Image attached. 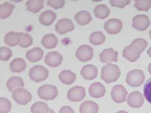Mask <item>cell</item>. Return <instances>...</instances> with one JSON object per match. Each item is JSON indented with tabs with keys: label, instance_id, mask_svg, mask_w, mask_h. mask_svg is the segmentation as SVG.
Wrapping results in <instances>:
<instances>
[{
	"label": "cell",
	"instance_id": "cell-1",
	"mask_svg": "<svg viewBox=\"0 0 151 113\" xmlns=\"http://www.w3.org/2000/svg\"><path fill=\"white\" fill-rule=\"evenodd\" d=\"M120 68L115 64L108 63L103 66L101 71V78L106 83L115 82L120 77Z\"/></svg>",
	"mask_w": 151,
	"mask_h": 113
},
{
	"label": "cell",
	"instance_id": "cell-2",
	"mask_svg": "<svg viewBox=\"0 0 151 113\" xmlns=\"http://www.w3.org/2000/svg\"><path fill=\"white\" fill-rule=\"evenodd\" d=\"M29 75L32 81L36 83H39L48 78L49 71L42 65H35L30 69Z\"/></svg>",
	"mask_w": 151,
	"mask_h": 113
},
{
	"label": "cell",
	"instance_id": "cell-3",
	"mask_svg": "<svg viewBox=\"0 0 151 113\" xmlns=\"http://www.w3.org/2000/svg\"><path fill=\"white\" fill-rule=\"evenodd\" d=\"M58 94L56 86L50 84L42 85L38 89L39 97L42 99L46 101L54 100L57 97Z\"/></svg>",
	"mask_w": 151,
	"mask_h": 113
},
{
	"label": "cell",
	"instance_id": "cell-4",
	"mask_svg": "<svg viewBox=\"0 0 151 113\" xmlns=\"http://www.w3.org/2000/svg\"><path fill=\"white\" fill-rule=\"evenodd\" d=\"M145 74L142 70H131L127 74L126 77V82L128 85L132 87H139L142 85L145 81Z\"/></svg>",
	"mask_w": 151,
	"mask_h": 113
},
{
	"label": "cell",
	"instance_id": "cell-5",
	"mask_svg": "<svg viewBox=\"0 0 151 113\" xmlns=\"http://www.w3.org/2000/svg\"><path fill=\"white\" fill-rule=\"evenodd\" d=\"M12 97L17 104L19 105L27 104L32 99V94L24 88H19L15 90L12 93Z\"/></svg>",
	"mask_w": 151,
	"mask_h": 113
},
{
	"label": "cell",
	"instance_id": "cell-6",
	"mask_svg": "<svg viewBox=\"0 0 151 113\" xmlns=\"http://www.w3.org/2000/svg\"><path fill=\"white\" fill-rule=\"evenodd\" d=\"M86 96V92L84 87L75 86L69 89L67 97L69 101L74 102H81Z\"/></svg>",
	"mask_w": 151,
	"mask_h": 113
},
{
	"label": "cell",
	"instance_id": "cell-7",
	"mask_svg": "<svg viewBox=\"0 0 151 113\" xmlns=\"http://www.w3.org/2000/svg\"><path fill=\"white\" fill-rule=\"evenodd\" d=\"M93 49L87 44L79 46L76 52V58L82 62L89 61L93 56Z\"/></svg>",
	"mask_w": 151,
	"mask_h": 113
},
{
	"label": "cell",
	"instance_id": "cell-8",
	"mask_svg": "<svg viewBox=\"0 0 151 113\" xmlns=\"http://www.w3.org/2000/svg\"><path fill=\"white\" fill-rule=\"evenodd\" d=\"M127 89L121 85H116L112 89L111 96L112 99L117 103L124 102L126 101L127 95Z\"/></svg>",
	"mask_w": 151,
	"mask_h": 113
},
{
	"label": "cell",
	"instance_id": "cell-9",
	"mask_svg": "<svg viewBox=\"0 0 151 113\" xmlns=\"http://www.w3.org/2000/svg\"><path fill=\"white\" fill-rule=\"evenodd\" d=\"M142 52L137 46L131 44L124 49L123 56L130 62H134L139 57Z\"/></svg>",
	"mask_w": 151,
	"mask_h": 113
},
{
	"label": "cell",
	"instance_id": "cell-10",
	"mask_svg": "<svg viewBox=\"0 0 151 113\" xmlns=\"http://www.w3.org/2000/svg\"><path fill=\"white\" fill-rule=\"evenodd\" d=\"M75 26L73 22L69 19H60L55 26V29L59 34H63L74 29Z\"/></svg>",
	"mask_w": 151,
	"mask_h": 113
},
{
	"label": "cell",
	"instance_id": "cell-11",
	"mask_svg": "<svg viewBox=\"0 0 151 113\" xmlns=\"http://www.w3.org/2000/svg\"><path fill=\"white\" fill-rule=\"evenodd\" d=\"M150 24V19L145 15H137L133 18L132 26L138 30H145Z\"/></svg>",
	"mask_w": 151,
	"mask_h": 113
},
{
	"label": "cell",
	"instance_id": "cell-12",
	"mask_svg": "<svg viewBox=\"0 0 151 113\" xmlns=\"http://www.w3.org/2000/svg\"><path fill=\"white\" fill-rule=\"evenodd\" d=\"M63 59L62 54L57 51H52L46 54L45 62L50 67H58L61 64Z\"/></svg>",
	"mask_w": 151,
	"mask_h": 113
},
{
	"label": "cell",
	"instance_id": "cell-13",
	"mask_svg": "<svg viewBox=\"0 0 151 113\" xmlns=\"http://www.w3.org/2000/svg\"><path fill=\"white\" fill-rule=\"evenodd\" d=\"M104 26L105 31L109 34H116L122 30L123 23L118 19H110L105 22Z\"/></svg>",
	"mask_w": 151,
	"mask_h": 113
},
{
	"label": "cell",
	"instance_id": "cell-14",
	"mask_svg": "<svg viewBox=\"0 0 151 113\" xmlns=\"http://www.w3.org/2000/svg\"><path fill=\"white\" fill-rule=\"evenodd\" d=\"M144 99L140 92L135 91L128 96L127 102L130 107L134 108L141 107L144 104Z\"/></svg>",
	"mask_w": 151,
	"mask_h": 113
},
{
	"label": "cell",
	"instance_id": "cell-15",
	"mask_svg": "<svg viewBox=\"0 0 151 113\" xmlns=\"http://www.w3.org/2000/svg\"><path fill=\"white\" fill-rule=\"evenodd\" d=\"M106 89L104 85L100 82L91 84L89 88V95L92 98H100L105 95Z\"/></svg>",
	"mask_w": 151,
	"mask_h": 113
},
{
	"label": "cell",
	"instance_id": "cell-16",
	"mask_svg": "<svg viewBox=\"0 0 151 113\" xmlns=\"http://www.w3.org/2000/svg\"><path fill=\"white\" fill-rule=\"evenodd\" d=\"M118 51L113 49H105L100 54V60L103 62H116L118 60Z\"/></svg>",
	"mask_w": 151,
	"mask_h": 113
},
{
	"label": "cell",
	"instance_id": "cell-17",
	"mask_svg": "<svg viewBox=\"0 0 151 113\" xmlns=\"http://www.w3.org/2000/svg\"><path fill=\"white\" fill-rule=\"evenodd\" d=\"M80 73L85 80H92L97 77L98 69L94 65L89 64L82 67Z\"/></svg>",
	"mask_w": 151,
	"mask_h": 113
},
{
	"label": "cell",
	"instance_id": "cell-18",
	"mask_svg": "<svg viewBox=\"0 0 151 113\" xmlns=\"http://www.w3.org/2000/svg\"><path fill=\"white\" fill-rule=\"evenodd\" d=\"M56 18V15L54 12L51 10H47L40 14L39 20L41 24L48 26L52 24Z\"/></svg>",
	"mask_w": 151,
	"mask_h": 113
},
{
	"label": "cell",
	"instance_id": "cell-19",
	"mask_svg": "<svg viewBox=\"0 0 151 113\" xmlns=\"http://www.w3.org/2000/svg\"><path fill=\"white\" fill-rule=\"evenodd\" d=\"M44 54L42 49L39 47H35L28 50L26 54V57L30 62H38L43 57Z\"/></svg>",
	"mask_w": 151,
	"mask_h": 113
},
{
	"label": "cell",
	"instance_id": "cell-20",
	"mask_svg": "<svg viewBox=\"0 0 151 113\" xmlns=\"http://www.w3.org/2000/svg\"><path fill=\"white\" fill-rule=\"evenodd\" d=\"M58 41V38L56 36L53 34H48L42 37L41 43L45 48L51 49L56 47Z\"/></svg>",
	"mask_w": 151,
	"mask_h": 113
},
{
	"label": "cell",
	"instance_id": "cell-21",
	"mask_svg": "<svg viewBox=\"0 0 151 113\" xmlns=\"http://www.w3.org/2000/svg\"><path fill=\"white\" fill-rule=\"evenodd\" d=\"M99 109L97 103L92 101H86L80 105L79 112L81 113H98Z\"/></svg>",
	"mask_w": 151,
	"mask_h": 113
},
{
	"label": "cell",
	"instance_id": "cell-22",
	"mask_svg": "<svg viewBox=\"0 0 151 113\" xmlns=\"http://www.w3.org/2000/svg\"><path fill=\"white\" fill-rule=\"evenodd\" d=\"M6 86L9 92H13L16 89L24 87V83L21 77L14 76L9 79Z\"/></svg>",
	"mask_w": 151,
	"mask_h": 113
},
{
	"label": "cell",
	"instance_id": "cell-23",
	"mask_svg": "<svg viewBox=\"0 0 151 113\" xmlns=\"http://www.w3.org/2000/svg\"><path fill=\"white\" fill-rule=\"evenodd\" d=\"M21 38L20 33L10 31L5 36L4 41L8 46H15L19 44L20 42Z\"/></svg>",
	"mask_w": 151,
	"mask_h": 113
},
{
	"label": "cell",
	"instance_id": "cell-24",
	"mask_svg": "<svg viewBox=\"0 0 151 113\" xmlns=\"http://www.w3.org/2000/svg\"><path fill=\"white\" fill-rule=\"evenodd\" d=\"M58 78L63 84L70 85L75 81L76 75L70 70H64L60 73Z\"/></svg>",
	"mask_w": 151,
	"mask_h": 113
},
{
	"label": "cell",
	"instance_id": "cell-25",
	"mask_svg": "<svg viewBox=\"0 0 151 113\" xmlns=\"http://www.w3.org/2000/svg\"><path fill=\"white\" fill-rule=\"evenodd\" d=\"M10 69L14 73H21L25 70L27 64L22 58H15L10 64Z\"/></svg>",
	"mask_w": 151,
	"mask_h": 113
},
{
	"label": "cell",
	"instance_id": "cell-26",
	"mask_svg": "<svg viewBox=\"0 0 151 113\" xmlns=\"http://www.w3.org/2000/svg\"><path fill=\"white\" fill-rule=\"evenodd\" d=\"M75 19L78 24L84 25L88 24L92 21V17L89 11L83 10L79 11L76 14Z\"/></svg>",
	"mask_w": 151,
	"mask_h": 113
},
{
	"label": "cell",
	"instance_id": "cell-27",
	"mask_svg": "<svg viewBox=\"0 0 151 113\" xmlns=\"http://www.w3.org/2000/svg\"><path fill=\"white\" fill-rule=\"evenodd\" d=\"M43 4L42 0H28L26 3V7L27 10L37 13L43 8Z\"/></svg>",
	"mask_w": 151,
	"mask_h": 113
},
{
	"label": "cell",
	"instance_id": "cell-28",
	"mask_svg": "<svg viewBox=\"0 0 151 113\" xmlns=\"http://www.w3.org/2000/svg\"><path fill=\"white\" fill-rule=\"evenodd\" d=\"M14 7V5L7 2L0 5V18L5 19L10 16Z\"/></svg>",
	"mask_w": 151,
	"mask_h": 113
},
{
	"label": "cell",
	"instance_id": "cell-29",
	"mask_svg": "<svg viewBox=\"0 0 151 113\" xmlns=\"http://www.w3.org/2000/svg\"><path fill=\"white\" fill-rule=\"evenodd\" d=\"M95 16L97 18L104 19L109 15L110 13V9L105 4H99L96 6L94 9Z\"/></svg>",
	"mask_w": 151,
	"mask_h": 113
},
{
	"label": "cell",
	"instance_id": "cell-30",
	"mask_svg": "<svg viewBox=\"0 0 151 113\" xmlns=\"http://www.w3.org/2000/svg\"><path fill=\"white\" fill-rule=\"evenodd\" d=\"M105 36L103 32L100 31L92 32L89 36V41L94 45H99L104 43Z\"/></svg>",
	"mask_w": 151,
	"mask_h": 113
},
{
	"label": "cell",
	"instance_id": "cell-31",
	"mask_svg": "<svg viewBox=\"0 0 151 113\" xmlns=\"http://www.w3.org/2000/svg\"><path fill=\"white\" fill-rule=\"evenodd\" d=\"M50 109L47 104L42 102L34 103L31 108L32 113H48Z\"/></svg>",
	"mask_w": 151,
	"mask_h": 113
},
{
	"label": "cell",
	"instance_id": "cell-32",
	"mask_svg": "<svg viewBox=\"0 0 151 113\" xmlns=\"http://www.w3.org/2000/svg\"><path fill=\"white\" fill-rule=\"evenodd\" d=\"M21 35V41L19 45L22 48H27L31 45L33 43V39L28 34L25 33H20Z\"/></svg>",
	"mask_w": 151,
	"mask_h": 113
},
{
	"label": "cell",
	"instance_id": "cell-33",
	"mask_svg": "<svg viewBox=\"0 0 151 113\" xmlns=\"http://www.w3.org/2000/svg\"><path fill=\"white\" fill-rule=\"evenodd\" d=\"M134 6L138 10L148 11L151 6V0H137Z\"/></svg>",
	"mask_w": 151,
	"mask_h": 113
},
{
	"label": "cell",
	"instance_id": "cell-34",
	"mask_svg": "<svg viewBox=\"0 0 151 113\" xmlns=\"http://www.w3.org/2000/svg\"><path fill=\"white\" fill-rule=\"evenodd\" d=\"M12 107V104L7 99L0 98V113H9L10 112Z\"/></svg>",
	"mask_w": 151,
	"mask_h": 113
},
{
	"label": "cell",
	"instance_id": "cell-35",
	"mask_svg": "<svg viewBox=\"0 0 151 113\" xmlns=\"http://www.w3.org/2000/svg\"><path fill=\"white\" fill-rule=\"evenodd\" d=\"M12 55V51L10 49L6 46L0 48V59L6 61L9 60Z\"/></svg>",
	"mask_w": 151,
	"mask_h": 113
},
{
	"label": "cell",
	"instance_id": "cell-36",
	"mask_svg": "<svg viewBox=\"0 0 151 113\" xmlns=\"http://www.w3.org/2000/svg\"><path fill=\"white\" fill-rule=\"evenodd\" d=\"M144 94L146 99L151 104V78L147 81L145 84Z\"/></svg>",
	"mask_w": 151,
	"mask_h": 113
},
{
	"label": "cell",
	"instance_id": "cell-37",
	"mask_svg": "<svg viewBox=\"0 0 151 113\" xmlns=\"http://www.w3.org/2000/svg\"><path fill=\"white\" fill-rule=\"evenodd\" d=\"M131 44L137 46L142 52L145 49L148 44L147 41L145 39L142 38L136 39L133 40Z\"/></svg>",
	"mask_w": 151,
	"mask_h": 113
},
{
	"label": "cell",
	"instance_id": "cell-38",
	"mask_svg": "<svg viewBox=\"0 0 151 113\" xmlns=\"http://www.w3.org/2000/svg\"><path fill=\"white\" fill-rule=\"evenodd\" d=\"M65 1L63 0H48L47 4L55 9L62 8L65 5Z\"/></svg>",
	"mask_w": 151,
	"mask_h": 113
},
{
	"label": "cell",
	"instance_id": "cell-39",
	"mask_svg": "<svg viewBox=\"0 0 151 113\" xmlns=\"http://www.w3.org/2000/svg\"><path fill=\"white\" fill-rule=\"evenodd\" d=\"M110 2V4L113 6L123 8L129 4L130 1L129 0H111Z\"/></svg>",
	"mask_w": 151,
	"mask_h": 113
},
{
	"label": "cell",
	"instance_id": "cell-40",
	"mask_svg": "<svg viewBox=\"0 0 151 113\" xmlns=\"http://www.w3.org/2000/svg\"><path fill=\"white\" fill-rule=\"evenodd\" d=\"M59 113H75L72 108L68 106H64L60 108Z\"/></svg>",
	"mask_w": 151,
	"mask_h": 113
},
{
	"label": "cell",
	"instance_id": "cell-41",
	"mask_svg": "<svg viewBox=\"0 0 151 113\" xmlns=\"http://www.w3.org/2000/svg\"><path fill=\"white\" fill-rule=\"evenodd\" d=\"M147 53L150 56V57H151V46L148 49L147 51Z\"/></svg>",
	"mask_w": 151,
	"mask_h": 113
},
{
	"label": "cell",
	"instance_id": "cell-42",
	"mask_svg": "<svg viewBox=\"0 0 151 113\" xmlns=\"http://www.w3.org/2000/svg\"><path fill=\"white\" fill-rule=\"evenodd\" d=\"M148 70L149 73L151 75V63L149 65Z\"/></svg>",
	"mask_w": 151,
	"mask_h": 113
},
{
	"label": "cell",
	"instance_id": "cell-43",
	"mask_svg": "<svg viewBox=\"0 0 151 113\" xmlns=\"http://www.w3.org/2000/svg\"><path fill=\"white\" fill-rule=\"evenodd\" d=\"M116 113H128L127 112H125V111H119V112H117Z\"/></svg>",
	"mask_w": 151,
	"mask_h": 113
},
{
	"label": "cell",
	"instance_id": "cell-44",
	"mask_svg": "<svg viewBox=\"0 0 151 113\" xmlns=\"http://www.w3.org/2000/svg\"><path fill=\"white\" fill-rule=\"evenodd\" d=\"M48 113H55V112H54V111L52 110V109H50Z\"/></svg>",
	"mask_w": 151,
	"mask_h": 113
},
{
	"label": "cell",
	"instance_id": "cell-45",
	"mask_svg": "<svg viewBox=\"0 0 151 113\" xmlns=\"http://www.w3.org/2000/svg\"><path fill=\"white\" fill-rule=\"evenodd\" d=\"M149 33H150V39H151V29L150 30V31H149Z\"/></svg>",
	"mask_w": 151,
	"mask_h": 113
}]
</instances>
